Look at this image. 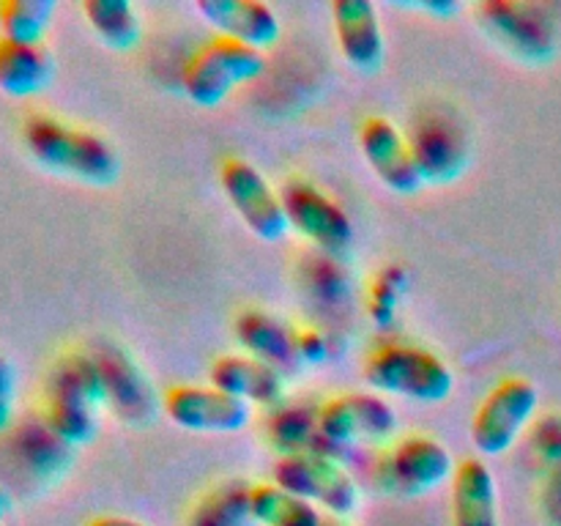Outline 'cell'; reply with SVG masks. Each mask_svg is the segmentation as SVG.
Segmentation results:
<instances>
[{
	"mask_svg": "<svg viewBox=\"0 0 561 526\" xmlns=\"http://www.w3.org/2000/svg\"><path fill=\"white\" fill-rule=\"evenodd\" d=\"M323 526H351V524L343 518H334V515H327V518H323Z\"/></svg>",
	"mask_w": 561,
	"mask_h": 526,
	"instance_id": "d590c367",
	"label": "cell"
},
{
	"mask_svg": "<svg viewBox=\"0 0 561 526\" xmlns=\"http://www.w3.org/2000/svg\"><path fill=\"white\" fill-rule=\"evenodd\" d=\"M274 485L305 502L327 510L334 518H348L359 507V485L354 474L327 453L279 455L272 469Z\"/></svg>",
	"mask_w": 561,
	"mask_h": 526,
	"instance_id": "277c9868",
	"label": "cell"
},
{
	"mask_svg": "<svg viewBox=\"0 0 561 526\" xmlns=\"http://www.w3.org/2000/svg\"><path fill=\"white\" fill-rule=\"evenodd\" d=\"M162 411L175 427L190 433H239L252 422V405L222 389L179 384L162 395Z\"/></svg>",
	"mask_w": 561,
	"mask_h": 526,
	"instance_id": "8fae6325",
	"label": "cell"
},
{
	"mask_svg": "<svg viewBox=\"0 0 561 526\" xmlns=\"http://www.w3.org/2000/svg\"><path fill=\"white\" fill-rule=\"evenodd\" d=\"M268 438L283 455L321 453L318 449V409L305 403H283L272 411Z\"/></svg>",
	"mask_w": 561,
	"mask_h": 526,
	"instance_id": "484cf974",
	"label": "cell"
},
{
	"mask_svg": "<svg viewBox=\"0 0 561 526\" xmlns=\"http://www.w3.org/2000/svg\"><path fill=\"white\" fill-rule=\"evenodd\" d=\"M186 526H255L252 485L244 480H225L192 507Z\"/></svg>",
	"mask_w": 561,
	"mask_h": 526,
	"instance_id": "cb8c5ba5",
	"label": "cell"
},
{
	"mask_svg": "<svg viewBox=\"0 0 561 526\" xmlns=\"http://www.w3.org/2000/svg\"><path fill=\"white\" fill-rule=\"evenodd\" d=\"M540 392L524 376L502 378L471 416L469 436L480 455H504L515 447L520 433L535 422Z\"/></svg>",
	"mask_w": 561,
	"mask_h": 526,
	"instance_id": "5b68a950",
	"label": "cell"
},
{
	"mask_svg": "<svg viewBox=\"0 0 561 526\" xmlns=\"http://www.w3.org/2000/svg\"><path fill=\"white\" fill-rule=\"evenodd\" d=\"M44 398L80 400V403L93 405V409L107 405V381H104V370L99 365L96 354L69 351V354L60 356L47 373Z\"/></svg>",
	"mask_w": 561,
	"mask_h": 526,
	"instance_id": "ffe728a7",
	"label": "cell"
},
{
	"mask_svg": "<svg viewBox=\"0 0 561 526\" xmlns=\"http://www.w3.org/2000/svg\"><path fill=\"white\" fill-rule=\"evenodd\" d=\"M219 184L233 211L255 239L266 244L285 239L290 225L283 195L268 184L266 175L255 164L241 157H228L219 164Z\"/></svg>",
	"mask_w": 561,
	"mask_h": 526,
	"instance_id": "52a82bcc",
	"label": "cell"
},
{
	"mask_svg": "<svg viewBox=\"0 0 561 526\" xmlns=\"http://www.w3.org/2000/svg\"><path fill=\"white\" fill-rule=\"evenodd\" d=\"M365 381L376 392L416 403H442L453 395L455 373L436 351L394 340L370 351L365 359Z\"/></svg>",
	"mask_w": 561,
	"mask_h": 526,
	"instance_id": "7a4b0ae2",
	"label": "cell"
},
{
	"mask_svg": "<svg viewBox=\"0 0 561 526\" xmlns=\"http://www.w3.org/2000/svg\"><path fill=\"white\" fill-rule=\"evenodd\" d=\"M266 71V55L247 44L214 36L203 44L181 71L186 99L203 110L219 107L236 88L257 80Z\"/></svg>",
	"mask_w": 561,
	"mask_h": 526,
	"instance_id": "3957f363",
	"label": "cell"
},
{
	"mask_svg": "<svg viewBox=\"0 0 561 526\" xmlns=\"http://www.w3.org/2000/svg\"><path fill=\"white\" fill-rule=\"evenodd\" d=\"M535 447L548 464H561V416L551 414L535 427Z\"/></svg>",
	"mask_w": 561,
	"mask_h": 526,
	"instance_id": "1f68e13d",
	"label": "cell"
},
{
	"mask_svg": "<svg viewBox=\"0 0 561 526\" xmlns=\"http://www.w3.org/2000/svg\"><path fill=\"white\" fill-rule=\"evenodd\" d=\"M233 332L244 354L266 362L283 376H290L301 367L296 356V329H290L283 318L252 307L236 318Z\"/></svg>",
	"mask_w": 561,
	"mask_h": 526,
	"instance_id": "e0dca14e",
	"label": "cell"
},
{
	"mask_svg": "<svg viewBox=\"0 0 561 526\" xmlns=\"http://www.w3.org/2000/svg\"><path fill=\"white\" fill-rule=\"evenodd\" d=\"M477 16L482 20V27L520 60L542 64L557 49L553 22L542 5L488 0L477 9Z\"/></svg>",
	"mask_w": 561,
	"mask_h": 526,
	"instance_id": "7c38bea8",
	"label": "cell"
},
{
	"mask_svg": "<svg viewBox=\"0 0 561 526\" xmlns=\"http://www.w3.org/2000/svg\"><path fill=\"white\" fill-rule=\"evenodd\" d=\"M296 356L299 365H321L329 359V338L316 327L296 329Z\"/></svg>",
	"mask_w": 561,
	"mask_h": 526,
	"instance_id": "f546056e",
	"label": "cell"
},
{
	"mask_svg": "<svg viewBox=\"0 0 561 526\" xmlns=\"http://www.w3.org/2000/svg\"><path fill=\"white\" fill-rule=\"evenodd\" d=\"M107 381V405H113L121 420H148L151 414V387L146 376L131 365V359L121 351L96 356Z\"/></svg>",
	"mask_w": 561,
	"mask_h": 526,
	"instance_id": "44dd1931",
	"label": "cell"
},
{
	"mask_svg": "<svg viewBox=\"0 0 561 526\" xmlns=\"http://www.w3.org/2000/svg\"><path fill=\"white\" fill-rule=\"evenodd\" d=\"M82 16H85L93 36L107 49L126 53V49H135L140 44L142 20L129 0H85Z\"/></svg>",
	"mask_w": 561,
	"mask_h": 526,
	"instance_id": "603a6c76",
	"label": "cell"
},
{
	"mask_svg": "<svg viewBox=\"0 0 561 526\" xmlns=\"http://www.w3.org/2000/svg\"><path fill=\"white\" fill-rule=\"evenodd\" d=\"M455 474L447 444L425 433L398 438L376 466L378 485L394 496H422Z\"/></svg>",
	"mask_w": 561,
	"mask_h": 526,
	"instance_id": "8992f818",
	"label": "cell"
},
{
	"mask_svg": "<svg viewBox=\"0 0 561 526\" xmlns=\"http://www.w3.org/2000/svg\"><path fill=\"white\" fill-rule=\"evenodd\" d=\"M0 526H5V524H0Z\"/></svg>",
	"mask_w": 561,
	"mask_h": 526,
	"instance_id": "8d00e7d4",
	"label": "cell"
},
{
	"mask_svg": "<svg viewBox=\"0 0 561 526\" xmlns=\"http://www.w3.org/2000/svg\"><path fill=\"white\" fill-rule=\"evenodd\" d=\"M409 268L398 266V263H392V266L381 268L376 274V279L370 285V294H367V316H370V321L378 329L392 327L394 318H398L400 301H403L405 290H409Z\"/></svg>",
	"mask_w": 561,
	"mask_h": 526,
	"instance_id": "f1b7e54d",
	"label": "cell"
},
{
	"mask_svg": "<svg viewBox=\"0 0 561 526\" xmlns=\"http://www.w3.org/2000/svg\"><path fill=\"white\" fill-rule=\"evenodd\" d=\"M409 142L425 184H449L460 179L469 162V137L458 115L447 110H422L411 121Z\"/></svg>",
	"mask_w": 561,
	"mask_h": 526,
	"instance_id": "30bf717a",
	"label": "cell"
},
{
	"mask_svg": "<svg viewBox=\"0 0 561 526\" xmlns=\"http://www.w3.org/2000/svg\"><path fill=\"white\" fill-rule=\"evenodd\" d=\"M22 142L42 168L91 186H107L118 179V151L91 129H80L53 115H27Z\"/></svg>",
	"mask_w": 561,
	"mask_h": 526,
	"instance_id": "6da1fadb",
	"label": "cell"
},
{
	"mask_svg": "<svg viewBox=\"0 0 561 526\" xmlns=\"http://www.w3.org/2000/svg\"><path fill=\"white\" fill-rule=\"evenodd\" d=\"M208 384L250 405L277 409L285 403V376L250 354L217 356L208 367Z\"/></svg>",
	"mask_w": 561,
	"mask_h": 526,
	"instance_id": "2e32d148",
	"label": "cell"
},
{
	"mask_svg": "<svg viewBox=\"0 0 561 526\" xmlns=\"http://www.w3.org/2000/svg\"><path fill=\"white\" fill-rule=\"evenodd\" d=\"M453 526H499V488L485 460L466 458L455 466Z\"/></svg>",
	"mask_w": 561,
	"mask_h": 526,
	"instance_id": "ac0fdd59",
	"label": "cell"
},
{
	"mask_svg": "<svg viewBox=\"0 0 561 526\" xmlns=\"http://www.w3.org/2000/svg\"><path fill=\"white\" fill-rule=\"evenodd\" d=\"M332 25L337 49L351 69L373 75L387 58V36L381 16L370 0H334Z\"/></svg>",
	"mask_w": 561,
	"mask_h": 526,
	"instance_id": "5bb4252c",
	"label": "cell"
},
{
	"mask_svg": "<svg viewBox=\"0 0 561 526\" xmlns=\"http://www.w3.org/2000/svg\"><path fill=\"white\" fill-rule=\"evenodd\" d=\"M411 9H420L427 11V14H436V16H453L460 11V3H449V0H438V3H414Z\"/></svg>",
	"mask_w": 561,
	"mask_h": 526,
	"instance_id": "d6a6232c",
	"label": "cell"
},
{
	"mask_svg": "<svg viewBox=\"0 0 561 526\" xmlns=\"http://www.w3.org/2000/svg\"><path fill=\"white\" fill-rule=\"evenodd\" d=\"M252 515L261 526H323L327 518L316 504L283 491L274 482L252 485Z\"/></svg>",
	"mask_w": 561,
	"mask_h": 526,
	"instance_id": "d4e9b609",
	"label": "cell"
},
{
	"mask_svg": "<svg viewBox=\"0 0 561 526\" xmlns=\"http://www.w3.org/2000/svg\"><path fill=\"white\" fill-rule=\"evenodd\" d=\"M195 11L217 31V36L261 53L283 36L279 14L263 0H197Z\"/></svg>",
	"mask_w": 561,
	"mask_h": 526,
	"instance_id": "9a60e30c",
	"label": "cell"
},
{
	"mask_svg": "<svg viewBox=\"0 0 561 526\" xmlns=\"http://www.w3.org/2000/svg\"><path fill=\"white\" fill-rule=\"evenodd\" d=\"M9 510H11V496H9V493H5V488H0V524H3V521H5Z\"/></svg>",
	"mask_w": 561,
	"mask_h": 526,
	"instance_id": "e575fe53",
	"label": "cell"
},
{
	"mask_svg": "<svg viewBox=\"0 0 561 526\" xmlns=\"http://www.w3.org/2000/svg\"><path fill=\"white\" fill-rule=\"evenodd\" d=\"M359 151L387 190L398 195H414L425 186L409 135L383 115H370L359 126Z\"/></svg>",
	"mask_w": 561,
	"mask_h": 526,
	"instance_id": "4fadbf2b",
	"label": "cell"
},
{
	"mask_svg": "<svg viewBox=\"0 0 561 526\" xmlns=\"http://www.w3.org/2000/svg\"><path fill=\"white\" fill-rule=\"evenodd\" d=\"M42 422L69 447L93 442L99 431V409L80 403V400L44 398Z\"/></svg>",
	"mask_w": 561,
	"mask_h": 526,
	"instance_id": "83f0119b",
	"label": "cell"
},
{
	"mask_svg": "<svg viewBox=\"0 0 561 526\" xmlns=\"http://www.w3.org/2000/svg\"><path fill=\"white\" fill-rule=\"evenodd\" d=\"M53 16V0H0V36L20 44H44Z\"/></svg>",
	"mask_w": 561,
	"mask_h": 526,
	"instance_id": "4316f807",
	"label": "cell"
},
{
	"mask_svg": "<svg viewBox=\"0 0 561 526\" xmlns=\"http://www.w3.org/2000/svg\"><path fill=\"white\" fill-rule=\"evenodd\" d=\"M14 400H16V373L9 356L0 351V433L14 425Z\"/></svg>",
	"mask_w": 561,
	"mask_h": 526,
	"instance_id": "4dcf8cb0",
	"label": "cell"
},
{
	"mask_svg": "<svg viewBox=\"0 0 561 526\" xmlns=\"http://www.w3.org/2000/svg\"><path fill=\"white\" fill-rule=\"evenodd\" d=\"M398 414L383 395L340 392L318 405V433L327 447L381 444L392 438Z\"/></svg>",
	"mask_w": 561,
	"mask_h": 526,
	"instance_id": "ba28073f",
	"label": "cell"
},
{
	"mask_svg": "<svg viewBox=\"0 0 561 526\" xmlns=\"http://www.w3.org/2000/svg\"><path fill=\"white\" fill-rule=\"evenodd\" d=\"M11 449L16 460L38 480H55L69 460L71 447L60 442L53 431L38 420L22 422L11 433Z\"/></svg>",
	"mask_w": 561,
	"mask_h": 526,
	"instance_id": "7402d4cb",
	"label": "cell"
},
{
	"mask_svg": "<svg viewBox=\"0 0 561 526\" xmlns=\"http://www.w3.org/2000/svg\"><path fill=\"white\" fill-rule=\"evenodd\" d=\"M55 58L44 44H20L0 36V91L11 99H31L47 91Z\"/></svg>",
	"mask_w": 561,
	"mask_h": 526,
	"instance_id": "d6986e66",
	"label": "cell"
},
{
	"mask_svg": "<svg viewBox=\"0 0 561 526\" xmlns=\"http://www.w3.org/2000/svg\"><path fill=\"white\" fill-rule=\"evenodd\" d=\"M283 206L290 228L316 244L323 255H343L354 241L348 211L312 181H288L283 190Z\"/></svg>",
	"mask_w": 561,
	"mask_h": 526,
	"instance_id": "9c48e42d",
	"label": "cell"
},
{
	"mask_svg": "<svg viewBox=\"0 0 561 526\" xmlns=\"http://www.w3.org/2000/svg\"><path fill=\"white\" fill-rule=\"evenodd\" d=\"M88 526H148V524H142V521H135V518H126V515H99V518H93Z\"/></svg>",
	"mask_w": 561,
	"mask_h": 526,
	"instance_id": "836d02e7",
	"label": "cell"
}]
</instances>
